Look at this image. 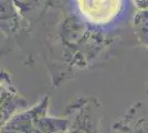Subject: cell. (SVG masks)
I'll list each match as a JSON object with an SVG mask.
<instances>
[{"label": "cell", "mask_w": 148, "mask_h": 133, "mask_svg": "<svg viewBox=\"0 0 148 133\" xmlns=\"http://www.w3.org/2000/svg\"><path fill=\"white\" fill-rule=\"evenodd\" d=\"M84 23L97 31L108 33L121 39L126 25V0H72L64 2Z\"/></svg>", "instance_id": "1"}, {"label": "cell", "mask_w": 148, "mask_h": 133, "mask_svg": "<svg viewBox=\"0 0 148 133\" xmlns=\"http://www.w3.org/2000/svg\"><path fill=\"white\" fill-rule=\"evenodd\" d=\"M68 127V115L56 116L50 113V98L44 95L2 123L1 133H65Z\"/></svg>", "instance_id": "2"}, {"label": "cell", "mask_w": 148, "mask_h": 133, "mask_svg": "<svg viewBox=\"0 0 148 133\" xmlns=\"http://www.w3.org/2000/svg\"><path fill=\"white\" fill-rule=\"evenodd\" d=\"M69 127L65 133H99L102 104L94 96H80L65 108Z\"/></svg>", "instance_id": "3"}, {"label": "cell", "mask_w": 148, "mask_h": 133, "mask_svg": "<svg viewBox=\"0 0 148 133\" xmlns=\"http://www.w3.org/2000/svg\"><path fill=\"white\" fill-rule=\"evenodd\" d=\"M113 133H148V104L144 100L135 102L125 113L113 122Z\"/></svg>", "instance_id": "4"}, {"label": "cell", "mask_w": 148, "mask_h": 133, "mask_svg": "<svg viewBox=\"0 0 148 133\" xmlns=\"http://www.w3.org/2000/svg\"><path fill=\"white\" fill-rule=\"evenodd\" d=\"M1 124L12 118L14 114L30 107L29 102L19 93L14 87L10 74L1 70Z\"/></svg>", "instance_id": "5"}, {"label": "cell", "mask_w": 148, "mask_h": 133, "mask_svg": "<svg viewBox=\"0 0 148 133\" xmlns=\"http://www.w3.org/2000/svg\"><path fill=\"white\" fill-rule=\"evenodd\" d=\"M130 31L136 43L148 49V8L134 10Z\"/></svg>", "instance_id": "6"}, {"label": "cell", "mask_w": 148, "mask_h": 133, "mask_svg": "<svg viewBox=\"0 0 148 133\" xmlns=\"http://www.w3.org/2000/svg\"><path fill=\"white\" fill-rule=\"evenodd\" d=\"M130 3L133 5L134 10H140L148 8V0H130Z\"/></svg>", "instance_id": "7"}, {"label": "cell", "mask_w": 148, "mask_h": 133, "mask_svg": "<svg viewBox=\"0 0 148 133\" xmlns=\"http://www.w3.org/2000/svg\"><path fill=\"white\" fill-rule=\"evenodd\" d=\"M145 101L147 102V104H148V83H147V87H146V94H145Z\"/></svg>", "instance_id": "8"}]
</instances>
